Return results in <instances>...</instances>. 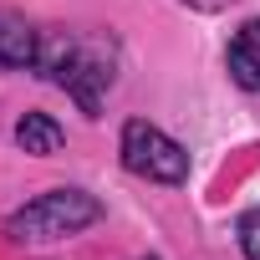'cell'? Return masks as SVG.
<instances>
[{"label":"cell","mask_w":260,"mask_h":260,"mask_svg":"<svg viewBox=\"0 0 260 260\" xmlns=\"http://www.w3.org/2000/svg\"><path fill=\"white\" fill-rule=\"evenodd\" d=\"M179 6H189V11H204V16H214V11L235 6V0H179Z\"/></svg>","instance_id":"ba28073f"},{"label":"cell","mask_w":260,"mask_h":260,"mask_svg":"<svg viewBox=\"0 0 260 260\" xmlns=\"http://www.w3.org/2000/svg\"><path fill=\"white\" fill-rule=\"evenodd\" d=\"M36 72L61 87L87 117L102 112V97L112 92V77H117V56L107 41H87V36H72V31H46L41 36V61Z\"/></svg>","instance_id":"6da1fadb"},{"label":"cell","mask_w":260,"mask_h":260,"mask_svg":"<svg viewBox=\"0 0 260 260\" xmlns=\"http://www.w3.org/2000/svg\"><path fill=\"white\" fill-rule=\"evenodd\" d=\"M143 260H158V255H143Z\"/></svg>","instance_id":"9c48e42d"},{"label":"cell","mask_w":260,"mask_h":260,"mask_svg":"<svg viewBox=\"0 0 260 260\" xmlns=\"http://www.w3.org/2000/svg\"><path fill=\"white\" fill-rule=\"evenodd\" d=\"M117 148H122V169L138 174V179H148V184H184L189 179L184 143H174L164 127H153L148 117H127Z\"/></svg>","instance_id":"3957f363"},{"label":"cell","mask_w":260,"mask_h":260,"mask_svg":"<svg viewBox=\"0 0 260 260\" xmlns=\"http://www.w3.org/2000/svg\"><path fill=\"white\" fill-rule=\"evenodd\" d=\"M16 143H21L26 153H36V158H51V153H61L67 133H61L56 117H46V112H26V117L16 122Z\"/></svg>","instance_id":"8992f818"},{"label":"cell","mask_w":260,"mask_h":260,"mask_svg":"<svg viewBox=\"0 0 260 260\" xmlns=\"http://www.w3.org/2000/svg\"><path fill=\"white\" fill-rule=\"evenodd\" d=\"M235 235H240L245 260H260V204H255V209H245V214L235 219Z\"/></svg>","instance_id":"52a82bcc"},{"label":"cell","mask_w":260,"mask_h":260,"mask_svg":"<svg viewBox=\"0 0 260 260\" xmlns=\"http://www.w3.org/2000/svg\"><path fill=\"white\" fill-rule=\"evenodd\" d=\"M41 26H31L21 11H0V67L6 72H36L41 61Z\"/></svg>","instance_id":"277c9868"},{"label":"cell","mask_w":260,"mask_h":260,"mask_svg":"<svg viewBox=\"0 0 260 260\" xmlns=\"http://www.w3.org/2000/svg\"><path fill=\"white\" fill-rule=\"evenodd\" d=\"M102 199L77 189V184H61V189H46L36 194L31 204H21L11 219H6V235L16 245H56V240H72L82 230H92L102 219Z\"/></svg>","instance_id":"7a4b0ae2"},{"label":"cell","mask_w":260,"mask_h":260,"mask_svg":"<svg viewBox=\"0 0 260 260\" xmlns=\"http://www.w3.org/2000/svg\"><path fill=\"white\" fill-rule=\"evenodd\" d=\"M224 67H230V82L245 87V92H260V21H245L224 51Z\"/></svg>","instance_id":"5b68a950"}]
</instances>
